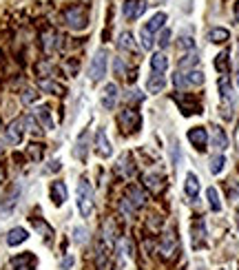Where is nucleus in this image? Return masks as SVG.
Returning <instances> with one entry per match:
<instances>
[{
	"mask_svg": "<svg viewBox=\"0 0 239 270\" xmlns=\"http://www.w3.org/2000/svg\"><path fill=\"white\" fill-rule=\"evenodd\" d=\"M0 153H3V146H0Z\"/></svg>",
	"mask_w": 239,
	"mask_h": 270,
	"instance_id": "obj_48",
	"label": "nucleus"
},
{
	"mask_svg": "<svg viewBox=\"0 0 239 270\" xmlns=\"http://www.w3.org/2000/svg\"><path fill=\"white\" fill-rule=\"evenodd\" d=\"M144 204H146V193L138 186V184H131V186L126 188L124 199H122V211H124L126 215H133L135 211H140Z\"/></svg>",
	"mask_w": 239,
	"mask_h": 270,
	"instance_id": "obj_1",
	"label": "nucleus"
},
{
	"mask_svg": "<svg viewBox=\"0 0 239 270\" xmlns=\"http://www.w3.org/2000/svg\"><path fill=\"white\" fill-rule=\"evenodd\" d=\"M197 53H195V51H191V53H188V56H184L182 60H180V69L182 71H186V69H191V66H195V64H197Z\"/></svg>",
	"mask_w": 239,
	"mask_h": 270,
	"instance_id": "obj_33",
	"label": "nucleus"
},
{
	"mask_svg": "<svg viewBox=\"0 0 239 270\" xmlns=\"http://www.w3.org/2000/svg\"><path fill=\"white\" fill-rule=\"evenodd\" d=\"M168 69V58L164 56L162 51H157V53H153V58H151V71L153 73H159V76H164V71Z\"/></svg>",
	"mask_w": 239,
	"mask_h": 270,
	"instance_id": "obj_22",
	"label": "nucleus"
},
{
	"mask_svg": "<svg viewBox=\"0 0 239 270\" xmlns=\"http://www.w3.org/2000/svg\"><path fill=\"white\" fill-rule=\"evenodd\" d=\"M140 40H142V47H144V49H149V51L153 49V42H155V38H153L151 33H146L144 29H142V31H140Z\"/></svg>",
	"mask_w": 239,
	"mask_h": 270,
	"instance_id": "obj_36",
	"label": "nucleus"
},
{
	"mask_svg": "<svg viewBox=\"0 0 239 270\" xmlns=\"http://www.w3.org/2000/svg\"><path fill=\"white\" fill-rule=\"evenodd\" d=\"M24 126H27V118H18L7 126V142L11 144H20L22 135H24Z\"/></svg>",
	"mask_w": 239,
	"mask_h": 270,
	"instance_id": "obj_8",
	"label": "nucleus"
},
{
	"mask_svg": "<svg viewBox=\"0 0 239 270\" xmlns=\"http://www.w3.org/2000/svg\"><path fill=\"white\" fill-rule=\"evenodd\" d=\"M11 266H14V270H36L38 268V259L31 253H22L11 259Z\"/></svg>",
	"mask_w": 239,
	"mask_h": 270,
	"instance_id": "obj_13",
	"label": "nucleus"
},
{
	"mask_svg": "<svg viewBox=\"0 0 239 270\" xmlns=\"http://www.w3.org/2000/svg\"><path fill=\"white\" fill-rule=\"evenodd\" d=\"M204 73L201 71H188V73H177L175 76V84H180V87H199V84H204Z\"/></svg>",
	"mask_w": 239,
	"mask_h": 270,
	"instance_id": "obj_7",
	"label": "nucleus"
},
{
	"mask_svg": "<svg viewBox=\"0 0 239 270\" xmlns=\"http://www.w3.org/2000/svg\"><path fill=\"white\" fill-rule=\"evenodd\" d=\"M224 166H226V157L224 155H215L211 159V173L213 175H219L224 171Z\"/></svg>",
	"mask_w": 239,
	"mask_h": 270,
	"instance_id": "obj_32",
	"label": "nucleus"
},
{
	"mask_svg": "<svg viewBox=\"0 0 239 270\" xmlns=\"http://www.w3.org/2000/svg\"><path fill=\"white\" fill-rule=\"evenodd\" d=\"M113 69H115V76H124V62H122L120 58H115V62H113Z\"/></svg>",
	"mask_w": 239,
	"mask_h": 270,
	"instance_id": "obj_40",
	"label": "nucleus"
},
{
	"mask_svg": "<svg viewBox=\"0 0 239 270\" xmlns=\"http://www.w3.org/2000/svg\"><path fill=\"white\" fill-rule=\"evenodd\" d=\"M58 168H60V162H58V159H53L51 166H49V171H58Z\"/></svg>",
	"mask_w": 239,
	"mask_h": 270,
	"instance_id": "obj_44",
	"label": "nucleus"
},
{
	"mask_svg": "<svg viewBox=\"0 0 239 270\" xmlns=\"http://www.w3.org/2000/svg\"><path fill=\"white\" fill-rule=\"evenodd\" d=\"M27 239H29V232L24 228H20V226H18V228H11L7 232V244H9V246H20V244L27 242Z\"/></svg>",
	"mask_w": 239,
	"mask_h": 270,
	"instance_id": "obj_24",
	"label": "nucleus"
},
{
	"mask_svg": "<svg viewBox=\"0 0 239 270\" xmlns=\"http://www.w3.org/2000/svg\"><path fill=\"white\" fill-rule=\"evenodd\" d=\"M237 222H239V219H237Z\"/></svg>",
	"mask_w": 239,
	"mask_h": 270,
	"instance_id": "obj_49",
	"label": "nucleus"
},
{
	"mask_svg": "<svg viewBox=\"0 0 239 270\" xmlns=\"http://www.w3.org/2000/svg\"><path fill=\"white\" fill-rule=\"evenodd\" d=\"M36 118H38V122L47 128V131H51V128H53V118H51L49 107H38V109H36Z\"/></svg>",
	"mask_w": 239,
	"mask_h": 270,
	"instance_id": "obj_26",
	"label": "nucleus"
},
{
	"mask_svg": "<svg viewBox=\"0 0 239 270\" xmlns=\"http://www.w3.org/2000/svg\"><path fill=\"white\" fill-rule=\"evenodd\" d=\"M164 87H166V80H164V76H159V73H153L149 84H146V89H149L151 93H159Z\"/></svg>",
	"mask_w": 239,
	"mask_h": 270,
	"instance_id": "obj_28",
	"label": "nucleus"
},
{
	"mask_svg": "<svg viewBox=\"0 0 239 270\" xmlns=\"http://www.w3.org/2000/svg\"><path fill=\"white\" fill-rule=\"evenodd\" d=\"M175 102H177V107L182 109V113H184V115L201 113V107H199V102L195 100L193 95H188V100H186V95H180V93H177V95H175Z\"/></svg>",
	"mask_w": 239,
	"mask_h": 270,
	"instance_id": "obj_12",
	"label": "nucleus"
},
{
	"mask_svg": "<svg viewBox=\"0 0 239 270\" xmlns=\"http://www.w3.org/2000/svg\"><path fill=\"white\" fill-rule=\"evenodd\" d=\"M73 239H76L78 244H84V242H87V228H80V226H78V228L73 230Z\"/></svg>",
	"mask_w": 239,
	"mask_h": 270,
	"instance_id": "obj_38",
	"label": "nucleus"
},
{
	"mask_svg": "<svg viewBox=\"0 0 239 270\" xmlns=\"http://www.w3.org/2000/svg\"><path fill=\"white\" fill-rule=\"evenodd\" d=\"M128 97H131V100H138V102L142 100V95H140V91H138V89H135V91H128Z\"/></svg>",
	"mask_w": 239,
	"mask_h": 270,
	"instance_id": "obj_42",
	"label": "nucleus"
},
{
	"mask_svg": "<svg viewBox=\"0 0 239 270\" xmlns=\"http://www.w3.org/2000/svg\"><path fill=\"white\" fill-rule=\"evenodd\" d=\"M118 45H120L122 49H128V51H133V49H135V40H133V36L128 33V31H124V33H120Z\"/></svg>",
	"mask_w": 239,
	"mask_h": 270,
	"instance_id": "obj_34",
	"label": "nucleus"
},
{
	"mask_svg": "<svg viewBox=\"0 0 239 270\" xmlns=\"http://www.w3.org/2000/svg\"><path fill=\"white\" fill-rule=\"evenodd\" d=\"M228 38H230V31L224 27H215V29H211V33H208V40L215 42V45H222V42H226Z\"/></svg>",
	"mask_w": 239,
	"mask_h": 270,
	"instance_id": "obj_27",
	"label": "nucleus"
},
{
	"mask_svg": "<svg viewBox=\"0 0 239 270\" xmlns=\"http://www.w3.org/2000/svg\"><path fill=\"white\" fill-rule=\"evenodd\" d=\"M5 175H7V173H5V166H0V184L5 182Z\"/></svg>",
	"mask_w": 239,
	"mask_h": 270,
	"instance_id": "obj_45",
	"label": "nucleus"
},
{
	"mask_svg": "<svg viewBox=\"0 0 239 270\" xmlns=\"http://www.w3.org/2000/svg\"><path fill=\"white\" fill-rule=\"evenodd\" d=\"M211 128H213V146L217 151H226L228 149V138H226L224 128L222 126H211Z\"/></svg>",
	"mask_w": 239,
	"mask_h": 270,
	"instance_id": "obj_25",
	"label": "nucleus"
},
{
	"mask_svg": "<svg viewBox=\"0 0 239 270\" xmlns=\"http://www.w3.org/2000/svg\"><path fill=\"white\" fill-rule=\"evenodd\" d=\"M118 122L124 133H133V131H138V126H140V115H138V111L126 109V111H120Z\"/></svg>",
	"mask_w": 239,
	"mask_h": 270,
	"instance_id": "obj_6",
	"label": "nucleus"
},
{
	"mask_svg": "<svg viewBox=\"0 0 239 270\" xmlns=\"http://www.w3.org/2000/svg\"><path fill=\"white\" fill-rule=\"evenodd\" d=\"M40 89L47 91V93H53V95H62L64 89L60 87L58 82H53V80H40Z\"/></svg>",
	"mask_w": 239,
	"mask_h": 270,
	"instance_id": "obj_30",
	"label": "nucleus"
},
{
	"mask_svg": "<svg viewBox=\"0 0 239 270\" xmlns=\"http://www.w3.org/2000/svg\"><path fill=\"white\" fill-rule=\"evenodd\" d=\"M164 22H166V14H164V11H157V14L153 16L142 29H144L146 33H151V36H153L155 31H159V29H164Z\"/></svg>",
	"mask_w": 239,
	"mask_h": 270,
	"instance_id": "obj_20",
	"label": "nucleus"
},
{
	"mask_svg": "<svg viewBox=\"0 0 239 270\" xmlns=\"http://www.w3.org/2000/svg\"><path fill=\"white\" fill-rule=\"evenodd\" d=\"M118 93H120L118 84H113V82L107 84V87H104V91H102V107L109 109V111L118 107Z\"/></svg>",
	"mask_w": 239,
	"mask_h": 270,
	"instance_id": "obj_14",
	"label": "nucleus"
},
{
	"mask_svg": "<svg viewBox=\"0 0 239 270\" xmlns=\"http://www.w3.org/2000/svg\"><path fill=\"white\" fill-rule=\"evenodd\" d=\"M206 197H208V204H211L213 211H215V213L222 211V201H219V193H217L215 186H208L206 188Z\"/></svg>",
	"mask_w": 239,
	"mask_h": 270,
	"instance_id": "obj_29",
	"label": "nucleus"
},
{
	"mask_svg": "<svg viewBox=\"0 0 239 270\" xmlns=\"http://www.w3.org/2000/svg\"><path fill=\"white\" fill-rule=\"evenodd\" d=\"M237 82H239V69H237Z\"/></svg>",
	"mask_w": 239,
	"mask_h": 270,
	"instance_id": "obj_47",
	"label": "nucleus"
},
{
	"mask_svg": "<svg viewBox=\"0 0 239 270\" xmlns=\"http://www.w3.org/2000/svg\"><path fill=\"white\" fill-rule=\"evenodd\" d=\"M188 142H191L197 151H206V144H208V133L204 126H193L188 131Z\"/></svg>",
	"mask_w": 239,
	"mask_h": 270,
	"instance_id": "obj_11",
	"label": "nucleus"
},
{
	"mask_svg": "<svg viewBox=\"0 0 239 270\" xmlns=\"http://www.w3.org/2000/svg\"><path fill=\"white\" fill-rule=\"evenodd\" d=\"M93 188H91L89 180H80L78 184V211L82 217H89L93 213Z\"/></svg>",
	"mask_w": 239,
	"mask_h": 270,
	"instance_id": "obj_2",
	"label": "nucleus"
},
{
	"mask_svg": "<svg viewBox=\"0 0 239 270\" xmlns=\"http://www.w3.org/2000/svg\"><path fill=\"white\" fill-rule=\"evenodd\" d=\"M175 250H177V235L173 230L164 232L162 237V248H159V253H162L164 259H173L175 257Z\"/></svg>",
	"mask_w": 239,
	"mask_h": 270,
	"instance_id": "obj_10",
	"label": "nucleus"
},
{
	"mask_svg": "<svg viewBox=\"0 0 239 270\" xmlns=\"http://www.w3.org/2000/svg\"><path fill=\"white\" fill-rule=\"evenodd\" d=\"M182 47H188V49H191V47H193V40L184 36V38H182Z\"/></svg>",
	"mask_w": 239,
	"mask_h": 270,
	"instance_id": "obj_43",
	"label": "nucleus"
},
{
	"mask_svg": "<svg viewBox=\"0 0 239 270\" xmlns=\"http://www.w3.org/2000/svg\"><path fill=\"white\" fill-rule=\"evenodd\" d=\"M36 100H38V93H36L33 89H27V91L22 93V102H24V104H31V102H36Z\"/></svg>",
	"mask_w": 239,
	"mask_h": 270,
	"instance_id": "obj_39",
	"label": "nucleus"
},
{
	"mask_svg": "<svg viewBox=\"0 0 239 270\" xmlns=\"http://www.w3.org/2000/svg\"><path fill=\"white\" fill-rule=\"evenodd\" d=\"M29 153H31V157H33V159H40V155H42V146H40V144H31Z\"/></svg>",
	"mask_w": 239,
	"mask_h": 270,
	"instance_id": "obj_41",
	"label": "nucleus"
},
{
	"mask_svg": "<svg viewBox=\"0 0 239 270\" xmlns=\"http://www.w3.org/2000/svg\"><path fill=\"white\" fill-rule=\"evenodd\" d=\"M219 93H222V100L226 102V109H232V102H235V93H232V87H230V82H228V78L222 76L219 78Z\"/></svg>",
	"mask_w": 239,
	"mask_h": 270,
	"instance_id": "obj_19",
	"label": "nucleus"
},
{
	"mask_svg": "<svg viewBox=\"0 0 239 270\" xmlns=\"http://www.w3.org/2000/svg\"><path fill=\"white\" fill-rule=\"evenodd\" d=\"M235 18H237V22H239V3L235 5Z\"/></svg>",
	"mask_w": 239,
	"mask_h": 270,
	"instance_id": "obj_46",
	"label": "nucleus"
},
{
	"mask_svg": "<svg viewBox=\"0 0 239 270\" xmlns=\"http://www.w3.org/2000/svg\"><path fill=\"white\" fill-rule=\"evenodd\" d=\"M201 246H206V224H204V219H195V224H193V248L197 250Z\"/></svg>",
	"mask_w": 239,
	"mask_h": 270,
	"instance_id": "obj_16",
	"label": "nucleus"
},
{
	"mask_svg": "<svg viewBox=\"0 0 239 270\" xmlns=\"http://www.w3.org/2000/svg\"><path fill=\"white\" fill-rule=\"evenodd\" d=\"M58 47H60V36L53 31V29H47V31H42V49H45L47 53H53Z\"/></svg>",
	"mask_w": 239,
	"mask_h": 270,
	"instance_id": "obj_18",
	"label": "nucleus"
},
{
	"mask_svg": "<svg viewBox=\"0 0 239 270\" xmlns=\"http://www.w3.org/2000/svg\"><path fill=\"white\" fill-rule=\"evenodd\" d=\"M157 45L162 47V49H166L170 45V29H164L162 36H159V40H157Z\"/></svg>",
	"mask_w": 239,
	"mask_h": 270,
	"instance_id": "obj_37",
	"label": "nucleus"
},
{
	"mask_svg": "<svg viewBox=\"0 0 239 270\" xmlns=\"http://www.w3.org/2000/svg\"><path fill=\"white\" fill-rule=\"evenodd\" d=\"M111 246H107V244L97 242V250H95V266L97 270H113V253H111Z\"/></svg>",
	"mask_w": 239,
	"mask_h": 270,
	"instance_id": "obj_5",
	"label": "nucleus"
},
{
	"mask_svg": "<svg viewBox=\"0 0 239 270\" xmlns=\"http://www.w3.org/2000/svg\"><path fill=\"white\" fill-rule=\"evenodd\" d=\"M215 66H217V71L219 73H224V76H226V71H228V53H219V56H217V60H215Z\"/></svg>",
	"mask_w": 239,
	"mask_h": 270,
	"instance_id": "obj_35",
	"label": "nucleus"
},
{
	"mask_svg": "<svg viewBox=\"0 0 239 270\" xmlns=\"http://www.w3.org/2000/svg\"><path fill=\"white\" fill-rule=\"evenodd\" d=\"M62 18H64V22L69 24L71 29H84V27H87V22H89L87 11H84L82 7H78V5H76V7L66 9Z\"/></svg>",
	"mask_w": 239,
	"mask_h": 270,
	"instance_id": "obj_4",
	"label": "nucleus"
},
{
	"mask_svg": "<svg viewBox=\"0 0 239 270\" xmlns=\"http://www.w3.org/2000/svg\"><path fill=\"white\" fill-rule=\"evenodd\" d=\"M95 153L100 157H104V159L113 155V146H111V142H109L107 131H104V128H97V133H95Z\"/></svg>",
	"mask_w": 239,
	"mask_h": 270,
	"instance_id": "obj_9",
	"label": "nucleus"
},
{
	"mask_svg": "<svg viewBox=\"0 0 239 270\" xmlns=\"http://www.w3.org/2000/svg\"><path fill=\"white\" fill-rule=\"evenodd\" d=\"M18 195H20V188H18V186H14V191H11V193L7 195V197L3 199V211H5V213H9L11 208L16 206V201H18Z\"/></svg>",
	"mask_w": 239,
	"mask_h": 270,
	"instance_id": "obj_31",
	"label": "nucleus"
},
{
	"mask_svg": "<svg viewBox=\"0 0 239 270\" xmlns=\"http://www.w3.org/2000/svg\"><path fill=\"white\" fill-rule=\"evenodd\" d=\"M51 199L56 206H62L66 201V186L64 182H53L51 184Z\"/></svg>",
	"mask_w": 239,
	"mask_h": 270,
	"instance_id": "obj_23",
	"label": "nucleus"
},
{
	"mask_svg": "<svg viewBox=\"0 0 239 270\" xmlns=\"http://www.w3.org/2000/svg\"><path fill=\"white\" fill-rule=\"evenodd\" d=\"M146 11V3L144 0H128L124 5V18L126 20H135Z\"/></svg>",
	"mask_w": 239,
	"mask_h": 270,
	"instance_id": "obj_15",
	"label": "nucleus"
},
{
	"mask_svg": "<svg viewBox=\"0 0 239 270\" xmlns=\"http://www.w3.org/2000/svg\"><path fill=\"white\" fill-rule=\"evenodd\" d=\"M144 186L149 188L153 195L162 193V191H164V177L159 175V173H146V175H144Z\"/></svg>",
	"mask_w": 239,
	"mask_h": 270,
	"instance_id": "obj_17",
	"label": "nucleus"
},
{
	"mask_svg": "<svg viewBox=\"0 0 239 270\" xmlns=\"http://www.w3.org/2000/svg\"><path fill=\"white\" fill-rule=\"evenodd\" d=\"M107 60H109V53L104 51V49H100V51L93 56V60H91L89 78L93 80V82H97V80H102L104 76H107Z\"/></svg>",
	"mask_w": 239,
	"mask_h": 270,
	"instance_id": "obj_3",
	"label": "nucleus"
},
{
	"mask_svg": "<svg viewBox=\"0 0 239 270\" xmlns=\"http://www.w3.org/2000/svg\"><path fill=\"white\" fill-rule=\"evenodd\" d=\"M184 193L191 199H195L199 195V180L195 173H186V180H184Z\"/></svg>",
	"mask_w": 239,
	"mask_h": 270,
	"instance_id": "obj_21",
	"label": "nucleus"
}]
</instances>
